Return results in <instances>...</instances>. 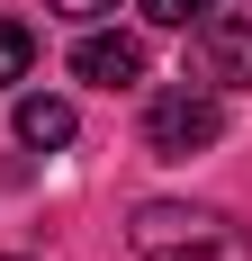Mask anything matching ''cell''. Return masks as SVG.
<instances>
[{
  "label": "cell",
  "instance_id": "1",
  "mask_svg": "<svg viewBox=\"0 0 252 261\" xmlns=\"http://www.w3.org/2000/svg\"><path fill=\"white\" fill-rule=\"evenodd\" d=\"M135 261H252V234L216 207H189V198H144L135 207Z\"/></svg>",
  "mask_w": 252,
  "mask_h": 261
},
{
  "label": "cell",
  "instance_id": "2",
  "mask_svg": "<svg viewBox=\"0 0 252 261\" xmlns=\"http://www.w3.org/2000/svg\"><path fill=\"white\" fill-rule=\"evenodd\" d=\"M216 135H225V108H216V90H189V81H180V90H153V99H144V144H153L162 162L207 153Z\"/></svg>",
  "mask_w": 252,
  "mask_h": 261
},
{
  "label": "cell",
  "instance_id": "3",
  "mask_svg": "<svg viewBox=\"0 0 252 261\" xmlns=\"http://www.w3.org/2000/svg\"><path fill=\"white\" fill-rule=\"evenodd\" d=\"M198 72L207 90H252V9H207L198 18Z\"/></svg>",
  "mask_w": 252,
  "mask_h": 261
},
{
  "label": "cell",
  "instance_id": "4",
  "mask_svg": "<svg viewBox=\"0 0 252 261\" xmlns=\"http://www.w3.org/2000/svg\"><path fill=\"white\" fill-rule=\"evenodd\" d=\"M72 72L90 81V90H126V81H144V36H81L72 45Z\"/></svg>",
  "mask_w": 252,
  "mask_h": 261
},
{
  "label": "cell",
  "instance_id": "5",
  "mask_svg": "<svg viewBox=\"0 0 252 261\" xmlns=\"http://www.w3.org/2000/svg\"><path fill=\"white\" fill-rule=\"evenodd\" d=\"M18 144H36V153H54V144H72V99H18Z\"/></svg>",
  "mask_w": 252,
  "mask_h": 261
},
{
  "label": "cell",
  "instance_id": "6",
  "mask_svg": "<svg viewBox=\"0 0 252 261\" xmlns=\"http://www.w3.org/2000/svg\"><path fill=\"white\" fill-rule=\"evenodd\" d=\"M27 63H36V36H27L18 18H0V90H9V81H27Z\"/></svg>",
  "mask_w": 252,
  "mask_h": 261
},
{
  "label": "cell",
  "instance_id": "7",
  "mask_svg": "<svg viewBox=\"0 0 252 261\" xmlns=\"http://www.w3.org/2000/svg\"><path fill=\"white\" fill-rule=\"evenodd\" d=\"M207 9H216V0H144V18H153V27H198Z\"/></svg>",
  "mask_w": 252,
  "mask_h": 261
},
{
  "label": "cell",
  "instance_id": "8",
  "mask_svg": "<svg viewBox=\"0 0 252 261\" xmlns=\"http://www.w3.org/2000/svg\"><path fill=\"white\" fill-rule=\"evenodd\" d=\"M54 18H108V9H117V0H45Z\"/></svg>",
  "mask_w": 252,
  "mask_h": 261
}]
</instances>
